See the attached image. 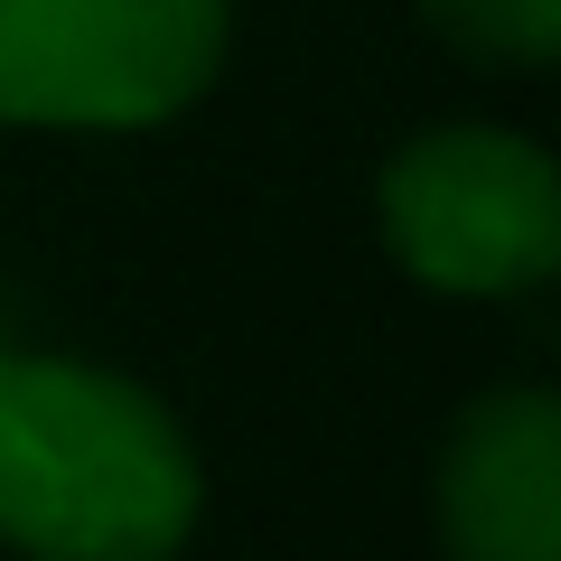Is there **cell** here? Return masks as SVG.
<instances>
[{
	"label": "cell",
	"instance_id": "1",
	"mask_svg": "<svg viewBox=\"0 0 561 561\" xmlns=\"http://www.w3.org/2000/svg\"><path fill=\"white\" fill-rule=\"evenodd\" d=\"M206 524V459L140 375L0 346V542L20 561H179Z\"/></svg>",
	"mask_w": 561,
	"mask_h": 561
},
{
	"label": "cell",
	"instance_id": "2",
	"mask_svg": "<svg viewBox=\"0 0 561 561\" xmlns=\"http://www.w3.org/2000/svg\"><path fill=\"white\" fill-rule=\"evenodd\" d=\"M375 234L431 300H534L561 272V160L505 122H431L383 160Z\"/></svg>",
	"mask_w": 561,
	"mask_h": 561
},
{
	"label": "cell",
	"instance_id": "3",
	"mask_svg": "<svg viewBox=\"0 0 561 561\" xmlns=\"http://www.w3.org/2000/svg\"><path fill=\"white\" fill-rule=\"evenodd\" d=\"M234 47V0H0V131H160Z\"/></svg>",
	"mask_w": 561,
	"mask_h": 561
},
{
	"label": "cell",
	"instance_id": "4",
	"mask_svg": "<svg viewBox=\"0 0 561 561\" xmlns=\"http://www.w3.org/2000/svg\"><path fill=\"white\" fill-rule=\"evenodd\" d=\"M449 561H561V393L486 383L459 402L431 478Z\"/></svg>",
	"mask_w": 561,
	"mask_h": 561
},
{
	"label": "cell",
	"instance_id": "5",
	"mask_svg": "<svg viewBox=\"0 0 561 561\" xmlns=\"http://www.w3.org/2000/svg\"><path fill=\"white\" fill-rule=\"evenodd\" d=\"M412 20L468 66L542 76L561 57V0H412Z\"/></svg>",
	"mask_w": 561,
	"mask_h": 561
}]
</instances>
